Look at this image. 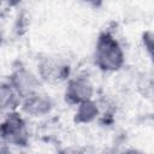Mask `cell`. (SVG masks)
Masks as SVG:
<instances>
[{
	"label": "cell",
	"instance_id": "9",
	"mask_svg": "<svg viewBox=\"0 0 154 154\" xmlns=\"http://www.w3.org/2000/svg\"><path fill=\"white\" fill-rule=\"evenodd\" d=\"M142 43H143V47L149 53V55H152V53H153V32L150 30L143 32V35H142Z\"/></svg>",
	"mask_w": 154,
	"mask_h": 154
},
{
	"label": "cell",
	"instance_id": "4",
	"mask_svg": "<svg viewBox=\"0 0 154 154\" xmlns=\"http://www.w3.org/2000/svg\"><path fill=\"white\" fill-rule=\"evenodd\" d=\"M94 85L87 76H76L67 79L64 99L69 105H79L93 100Z\"/></svg>",
	"mask_w": 154,
	"mask_h": 154
},
{
	"label": "cell",
	"instance_id": "12",
	"mask_svg": "<svg viewBox=\"0 0 154 154\" xmlns=\"http://www.w3.org/2000/svg\"><path fill=\"white\" fill-rule=\"evenodd\" d=\"M1 41H2V36H1V34H0V43H1Z\"/></svg>",
	"mask_w": 154,
	"mask_h": 154
},
{
	"label": "cell",
	"instance_id": "10",
	"mask_svg": "<svg viewBox=\"0 0 154 154\" xmlns=\"http://www.w3.org/2000/svg\"><path fill=\"white\" fill-rule=\"evenodd\" d=\"M58 154H84V152L77 147H65L60 149Z\"/></svg>",
	"mask_w": 154,
	"mask_h": 154
},
{
	"label": "cell",
	"instance_id": "8",
	"mask_svg": "<svg viewBox=\"0 0 154 154\" xmlns=\"http://www.w3.org/2000/svg\"><path fill=\"white\" fill-rule=\"evenodd\" d=\"M99 116V106L95 101L89 100L77 105V109L73 116V122L76 124H89L95 120Z\"/></svg>",
	"mask_w": 154,
	"mask_h": 154
},
{
	"label": "cell",
	"instance_id": "2",
	"mask_svg": "<svg viewBox=\"0 0 154 154\" xmlns=\"http://www.w3.org/2000/svg\"><path fill=\"white\" fill-rule=\"evenodd\" d=\"M0 140L6 144L26 147L29 144V130L24 118L14 112L7 113L0 123Z\"/></svg>",
	"mask_w": 154,
	"mask_h": 154
},
{
	"label": "cell",
	"instance_id": "11",
	"mask_svg": "<svg viewBox=\"0 0 154 154\" xmlns=\"http://www.w3.org/2000/svg\"><path fill=\"white\" fill-rule=\"evenodd\" d=\"M124 154H146V153H143L142 150H138V149H129Z\"/></svg>",
	"mask_w": 154,
	"mask_h": 154
},
{
	"label": "cell",
	"instance_id": "3",
	"mask_svg": "<svg viewBox=\"0 0 154 154\" xmlns=\"http://www.w3.org/2000/svg\"><path fill=\"white\" fill-rule=\"evenodd\" d=\"M70 65L61 58L46 55L37 63V73L40 81L47 83H60L70 78Z\"/></svg>",
	"mask_w": 154,
	"mask_h": 154
},
{
	"label": "cell",
	"instance_id": "6",
	"mask_svg": "<svg viewBox=\"0 0 154 154\" xmlns=\"http://www.w3.org/2000/svg\"><path fill=\"white\" fill-rule=\"evenodd\" d=\"M20 107H22V111L28 116L45 117L52 112L54 107V101L48 94L41 90H37L28 95L26 97L22 99Z\"/></svg>",
	"mask_w": 154,
	"mask_h": 154
},
{
	"label": "cell",
	"instance_id": "1",
	"mask_svg": "<svg viewBox=\"0 0 154 154\" xmlns=\"http://www.w3.org/2000/svg\"><path fill=\"white\" fill-rule=\"evenodd\" d=\"M94 63L103 72L119 71L125 63V54L119 41L108 30L101 31L96 38Z\"/></svg>",
	"mask_w": 154,
	"mask_h": 154
},
{
	"label": "cell",
	"instance_id": "5",
	"mask_svg": "<svg viewBox=\"0 0 154 154\" xmlns=\"http://www.w3.org/2000/svg\"><path fill=\"white\" fill-rule=\"evenodd\" d=\"M8 83L18 93L20 99L26 97L28 95L40 90L41 81L38 76L34 75L24 66H19L12 71L8 78Z\"/></svg>",
	"mask_w": 154,
	"mask_h": 154
},
{
	"label": "cell",
	"instance_id": "7",
	"mask_svg": "<svg viewBox=\"0 0 154 154\" xmlns=\"http://www.w3.org/2000/svg\"><path fill=\"white\" fill-rule=\"evenodd\" d=\"M20 102V96L8 82L0 84V113L14 112Z\"/></svg>",
	"mask_w": 154,
	"mask_h": 154
}]
</instances>
